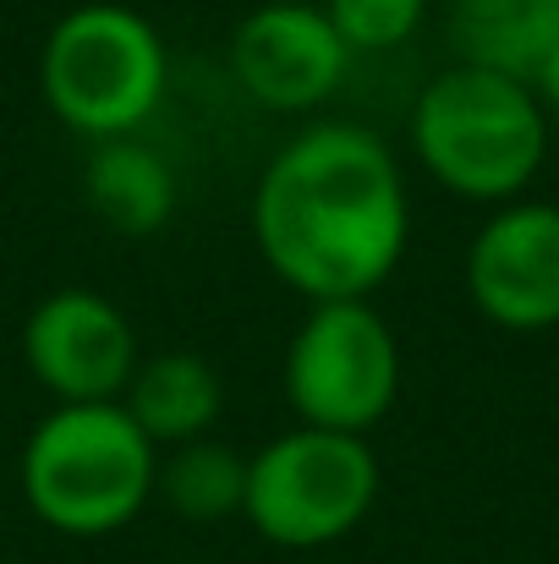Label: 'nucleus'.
I'll return each instance as SVG.
<instances>
[{
  "mask_svg": "<svg viewBox=\"0 0 559 564\" xmlns=\"http://www.w3.org/2000/svg\"><path fill=\"white\" fill-rule=\"evenodd\" d=\"M252 241L297 296L368 302L411 241V197L395 149L357 121L297 132L258 176Z\"/></svg>",
  "mask_w": 559,
  "mask_h": 564,
  "instance_id": "f257e3e1",
  "label": "nucleus"
},
{
  "mask_svg": "<svg viewBox=\"0 0 559 564\" xmlns=\"http://www.w3.org/2000/svg\"><path fill=\"white\" fill-rule=\"evenodd\" d=\"M411 154L466 203H516L549 160V110L533 83L488 66H444L411 105Z\"/></svg>",
  "mask_w": 559,
  "mask_h": 564,
  "instance_id": "f03ea898",
  "label": "nucleus"
},
{
  "mask_svg": "<svg viewBox=\"0 0 559 564\" xmlns=\"http://www.w3.org/2000/svg\"><path fill=\"white\" fill-rule=\"evenodd\" d=\"M160 482V449L121 400L55 405L33 422L17 488L33 521L61 538H110L132 527Z\"/></svg>",
  "mask_w": 559,
  "mask_h": 564,
  "instance_id": "7ed1b4c3",
  "label": "nucleus"
},
{
  "mask_svg": "<svg viewBox=\"0 0 559 564\" xmlns=\"http://www.w3.org/2000/svg\"><path fill=\"white\" fill-rule=\"evenodd\" d=\"M171 88V50L160 28L121 6L88 0L72 6L39 50V94L50 116L94 143L138 138Z\"/></svg>",
  "mask_w": 559,
  "mask_h": 564,
  "instance_id": "20e7f679",
  "label": "nucleus"
},
{
  "mask_svg": "<svg viewBox=\"0 0 559 564\" xmlns=\"http://www.w3.org/2000/svg\"><path fill=\"white\" fill-rule=\"evenodd\" d=\"M378 455L357 433L291 427L247 455V527L275 549H330L368 521L378 499Z\"/></svg>",
  "mask_w": 559,
  "mask_h": 564,
  "instance_id": "39448f33",
  "label": "nucleus"
},
{
  "mask_svg": "<svg viewBox=\"0 0 559 564\" xmlns=\"http://www.w3.org/2000/svg\"><path fill=\"white\" fill-rule=\"evenodd\" d=\"M280 378L302 427L368 438L400 394V340L373 302H308Z\"/></svg>",
  "mask_w": 559,
  "mask_h": 564,
  "instance_id": "423d86ee",
  "label": "nucleus"
},
{
  "mask_svg": "<svg viewBox=\"0 0 559 564\" xmlns=\"http://www.w3.org/2000/svg\"><path fill=\"white\" fill-rule=\"evenodd\" d=\"M22 362L55 405L121 400L138 373V329L99 291H55L22 324Z\"/></svg>",
  "mask_w": 559,
  "mask_h": 564,
  "instance_id": "0eeeda50",
  "label": "nucleus"
},
{
  "mask_svg": "<svg viewBox=\"0 0 559 564\" xmlns=\"http://www.w3.org/2000/svg\"><path fill=\"white\" fill-rule=\"evenodd\" d=\"M472 307L510 335L559 329V203H499L466 247Z\"/></svg>",
  "mask_w": 559,
  "mask_h": 564,
  "instance_id": "6e6552de",
  "label": "nucleus"
},
{
  "mask_svg": "<svg viewBox=\"0 0 559 564\" xmlns=\"http://www.w3.org/2000/svg\"><path fill=\"white\" fill-rule=\"evenodd\" d=\"M352 66V50L341 44L324 6L308 0H264L247 11L230 33V72L236 88L280 116L319 110Z\"/></svg>",
  "mask_w": 559,
  "mask_h": 564,
  "instance_id": "1a4fd4ad",
  "label": "nucleus"
},
{
  "mask_svg": "<svg viewBox=\"0 0 559 564\" xmlns=\"http://www.w3.org/2000/svg\"><path fill=\"white\" fill-rule=\"evenodd\" d=\"M121 405L149 433L154 449H182L192 438H208V427L225 411V383L197 351H160L138 362Z\"/></svg>",
  "mask_w": 559,
  "mask_h": 564,
  "instance_id": "9d476101",
  "label": "nucleus"
},
{
  "mask_svg": "<svg viewBox=\"0 0 559 564\" xmlns=\"http://www.w3.org/2000/svg\"><path fill=\"white\" fill-rule=\"evenodd\" d=\"M455 61L533 83L559 44V0H450Z\"/></svg>",
  "mask_w": 559,
  "mask_h": 564,
  "instance_id": "9b49d317",
  "label": "nucleus"
},
{
  "mask_svg": "<svg viewBox=\"0 0 559 564\" xmlns=\"http://www.w3.org/2000/svg\"><path fill=\"white\" fill-rule=\"evenodd\" d=\"M83 192L116 236H154L176 214V171L143 138L94 143L88 171H83Z\"/></svg>",
  "mask_w": 559,
  "mask_h": 564,
  "instance_id": "f8f14e48",
  "label": "nucleus"
},
{
  "mask_svg": "<svg viewBox=\"0 0 559 564\" xmlns=\"http://www.w3.org/2000/svg\"><path fill=\"white\" fill-rule=\"evenodd\" d=\"M154 499H165L186 521H225L241 516L247 499V455L214 444V438H192L182 449L160 455V482Z\"/></svg>",
  "mask_w": 559,
  "mask_h": 564,
  "instance_id": "ddd939ff",
  "label": "nucleus"
},
{
  "mask_svg": "<svg viewBox=\"0 0 559 564\" xmlns=\"http://www.w3.org/2000/svg\"><path fill=\"white\" fill-rule=\"evenodd\" d=\"M324 17L352 55H384L422 28L428 0H324Z\"/></svg>",
  "mask_w": 559,
  "mask_h": 564,
  "instance_id": "4468645a",
  "label": "nucleus"
},
{
  "mask_svg": "<svg viewBox=\"0 0 559 564\" xmlns=\"http://www.w3.org/2000/svg\"><path fill=\"white\" fill-rule=\"evenodd\" d=\"M533 94L544 99V110H549V121H559V44L544 55V66L533 72Z\"/></svg>",
  "mask_w": 559,
  "mask_h": 564,
  "instance_id": "2eb2a0df",
  "label": "nucleus"
}]
</instances>
